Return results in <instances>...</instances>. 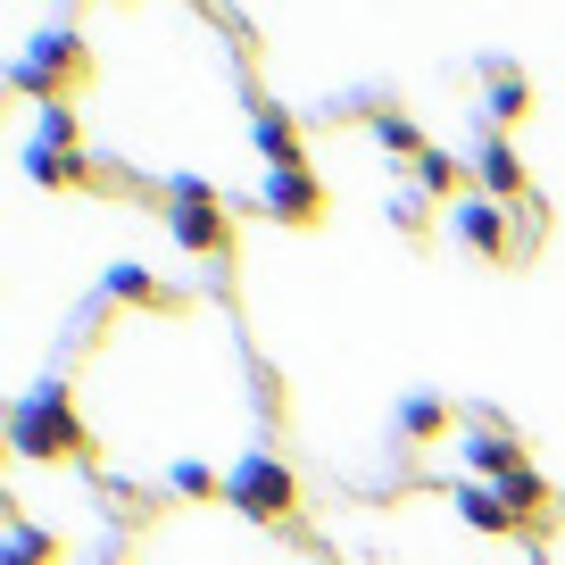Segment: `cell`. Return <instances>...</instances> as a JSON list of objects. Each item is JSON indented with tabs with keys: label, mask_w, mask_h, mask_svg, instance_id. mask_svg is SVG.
<instances>
[{
	"label": "cell",
	"mask_w": 565,
	"mask_h": 565,
	"mask_svg": "<svg viewBox=\"0 0 565 565\" xmlns=\"http://www.w3.org/2000/svg\"><path fill=\"white\" fill-rule=\"evenodd\" d=\"M499 499H508L515 532H541V524H548V482H541V466H515V475L499 482Z\"/></svg>",
	"instance_id": "obj_8"
},
{
	"label": "cell",
	"mask_w": 565,
	"mask_h": 565,
	"mask_svg": "<svg viewBox=\"0 0 565 565\" xmlns=\"http://www.w3.org/2000/svg\"><path fill=\"white\" fill-rule=\"evenodd\" d=\"M225 508H242L249 524H282V515L300 508V482H291V466H282V458L242 449V458L225 466Z\"/></svg>",
	"instance_id": "obj_2"
},
{
	"label": "cell",
	"mask_w": 565,
	"mask_h": 565,
	"mask_svg": "<svg viewBox=\"0 0 565 565\" xmlns=\"http://www.w3.org/2000/svg\"><path fill=\"white\" fill-rule=\"evenodd\" d=\"M25 175L58 192V183H84L92 167H84V150H42V141H25Z\"/></svg>",
	"instance_id": "obj_11"
},
{
	"label": "cell",
	"mask_w": 565,
	"mask_h": 565,
	"mask_svg": "<svg viewBox=\"0 0 565 565\" xmlns=\"http://www.w3.org/2000/svg\"><path fill=\"white\" fill-rule=\"evenodd\" d=\"M374 141H383V150H399V159H424V141H416V125H407L399 108H374Z\"/></svg>",
	"instance_id": "obj_19"
},
{
	"label": "cell",
	"mask_w": 565,
	"mask_h": 565,
	"mask_svg": "<svg viewBox=\"0 0 565 565\" xmlns=\"http://www.w3.org/2000/svg\"><path fill=\"white\" fill-rule=\"evenodd\" d=\"M75 67H84V42H75V34H34L18 58H9V92H34V108L42 100H67L58 84H67Z\"/></svg>",
	"instance_id": "obj_3"
},
{
	"label": "cell",
	"mask_w": 565,
	"mask_h": 565,
	"mask_svg": "<svg viewBox=\"0 0 565 565\" xmlns=\"http://www.w3.org/2000/svg\"><path fill=\"white\" fill-rule=\"evenodd\" d=\"M34 141H42V150H75V108L67 100H42L34 108Z\"/></svg>",
	"instance_id": "obj_18"
},
{
	"label": "cell",
	"mask_w": 565,
	"mask_h": 565,
	"mask_svg": "<svg viewBox=\"0 0 565 565\" xmlns=\"http://www.w3.org/2000/svg\"><path fill=\"white\" fill-rule=\"evenodd\" d=\"M491 117H499V125H524V117H532V84H524L515 67L491 75Z\"/></svg>",
	"instance_id": "obj_16"
},
{
	"label": "cell",
	"mask_w": 565,
	"mask_h": 565,
	"mask_svg": "<svg viewBox=\"0 0 565 565\" xmlns=\"http://www.w3.org/2000/svg\"><path fill=\"white\" fill-rule=\"evenodd\" d=\"M449 233H458L466 249H482V258H491V249H508V209H499V200H475V192H466L458 209H449Z\"/></svg>",
	"instance_id": "obj_7"
},
{
	"label": "cell",
	"mask_w": 565,
	"mask_h": 565,
	"mask_svg": "<svg viewBox=\"0 0 565 565\" xmlns=\"http://www.w3.org/2000/svg\"><path fill=\"white\" fill-rule=\"evenodd\" d=\"M108 300H134V308H159L167 282L150 275V266H108Z\"/></svg>",
	"instance_id": "obj_15"
},
{
	"label": "cell",
	"mask_w": 565,
	"mask_h": 565,
	"mask_svg": "<svg viewBox=\"0 0 565 565\" xmlns=\"http://www.w3.org/2000/svg\"><path fill=\"white\" fill-rule=\"evenodd\" d=\"M167 225H175V242L192 249V258H216V249H225V209H216V192L200 175L167 183Z\"/></svg>",
	"instance_id": "obj_4"
},
{
	"label": "cell",
	"mask_w": 565,
	"mask_h": 565,
	"mask_svg": "<svg viewBox=\"0 0 565 565\" xmlns=\"http://www.w3.org/2000/svg\"><path fill=\"white\" fill-rule=\"evenodd\" d=\"M475 167H482V192H499V200H515V192H524V159H515V150H508L499 134L475 150Z\"/></svg>",
	"instance_id": "obj_10"
},
{
	"label": "cell",
	"mask_w": 565,
	"mask_h": 565,
	"mask_svg": "<svg viewBox=\"0 0 565 565\" xmlns=\"http://www.w3.org/2000/svg\"><path fill=\"white\" fill-rule=\"evenodd\" d=\"M458 515L475 532H515V515H508V499H499V482H458Z\"/></svg>",
	"instance_id": "obj_9"
},
{
	"label": "cell",
	"mask_w": 565,
	"mask_h": 565,
	"mask_svg": "<svg viewBox=\"0 0 565 565\" xmlns=\"http://www.w3.org/2000/svg\"><path fill=\"white\" fill-rule=\"evenodd\" d=\"M441 424H449V407L433 399V391H407V399H399V433H407V441H433Z\"/></svg>",
	"instance_id": "obj_17"
},
{
	"label": "cell",
	"mask_w": 565,
	"mask_h": 565,
	"mask_svg": "<svg viewBox=\"0 0 565 565\" xmlns=\"http://www.w3.org/2000/svg\"><path fill=\"white\" fill-rule=\"evenodd\" d=\"M458 183H466V175H458V159H449V150H424V159H416V192H424V200H433V192H458Z\"/></svg>",
	"instance_id": "obj_20"
},
{
	"label": "cell",
	"mask_w": 565,
	"mask_h": 565,
	"mask_svg": "<svg viewBox=\"0 0 565 565\" xmlns=\"http://www.w3.org/2000/svg\"><path fill=\"white\" fill-rule=\"evenodd\" d=\"M458 458L475 466V475H499V482H508L515 466H524V441H515V433H499V424H466V433H458Z\"/></svg>",
	"instance_id": "obj_6"
},
{
	"label": "cell",
	"mask_w": 565,
	"mask_h": 565,
	"mask_svg": "<svg viewBox=\"0 0 565 565\" xmlns=\"http://www.w3.org/2000/svg\"><path fill=\"white\" fill-rule=\"evenodd\" d=\"M167 491L175 499H225V475H216L209 458H175L167 466Z\"/></svg>",
	"instance_id": "obj_14"
},
{
	"label": "cell",
	"mask_w": 565,
	"mask_h": 565,
	"mask_svg": "<svg viewBox=\"0 0 565 565\" xmlns=\"http://www.w3.org/2000/svg\"><path fill=\"white\" fill-rule=\"evenodd\" d=\"M84 416H75L67 383H34L18 407H9V449H18L25 466H58V458H84Z\"/></svg>",
	"instance_id": "obj_1"
},
{
	"label": "cell",
	"mask_w": 565,
	"mask_h": 565,
	"mask_svg": "<svg viewBox=\"0 0 565 565\" xmlns=\"http://www.w3.org/2000/svg\"><path fill=\"white\" fill-rule=\"evenodd\" d=\"M258 216H266V225H317V216H324V183L308 175V159L266 167V175H258Z\"/></svg>",
	"instance_id": "obj_5"
},
{
	"label": "cell",
	"mask_w": 565,
	"mask_h": 565,
	"mask_svg": "<svg viewBox=\"0 0 565 565\" xmlns=\"http://www.w3.org/2000/svg\"><path fill=\"white\" fill-rule=\"evenodd\" d=\"M249 134H258L266 167H291V159H300V134H291V117H282V108H258V117H249Z\"/></svg>",
	"instance_id": "obj_12"
},
{
	"label": "cell",
	"mask_w": 565,
	"mask_h": 565,
	"mask_svg": "<svg viewBox=\"0 0 565 565\" xmlns=\"http://www.w3.org/2000/svg\"><path fill=\"white\" fill-rule=\"evenodd\" d=\"M0 565H51V532L25 524V515H9V532H0Z\"/></svg>",
	"instance_id": "obj_13"
}]
</instances>
